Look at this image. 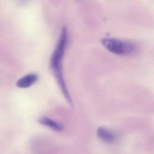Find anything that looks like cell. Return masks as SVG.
I'll list each match as a JSON object with an SVG mask.
<instances>
[{
	"label": "cell",
	"mask_w": 154,
	"mask_h": 154,
	"mask_svg": "<svg viewBox=\"0 0 154 154\" xmlns=\"http://www.w3.org/2000/svg\"><path fill=\"white\" fill-rule=\"evenodd\" d=\"M68 39V30L67 28L64 26L62 28L59 39L51 59V66L58 82H62L64 81L61 71V62Z\"/></svg>",
	"instance_id": "cell-1"
},
{
	"label": "cell",
	"mask_w": 154,
	"mask_h": 154,
	"mask_svg": "<svg viewBox=\"0 0 154 154\" xmlns=\"http://www.w3.org/2000/svg\"><path fill=\"white\" fill-rule=\"evenodd\" d=\"M101 43L108 51L119 56H129L137 51L138 46L131 41L121 40L113 38H104Z\"/></svg>",
	"instance_id": "cell-2"
},
{
	"label": "cell",
	"mask_w": 154,
	"mask_h": 154,
	"mask_svg": "<svg viewBox=\"0 0 154 154\" xmlns=\"http://www.w3.org/2000/svg\"><path fill=\"white\" fill-rule=\"evenodd\" d=\"M97 136L100 140L108 143H112L115 140V134L109 129L102 127L98 129Z\"/></svg>",
	"instance_id": "cell-3"
},
{
	"label": "cell",
	"mask_w": 154,
	"mask_h": 154,
	"mask_svg": "<svg viewBox=\"0 0 154 154\" xmlns=\"http://www.w3.org/2000/svg\"><path fill=\"white\" fill-rule=\"evenodd\" d=\"M38 79V76L35 74H29L20 79L17 81L16 85L20 88H28L30 87Z\"/></svg>",
	"instance_id": "cell-4"
},
{
	"label": "cell",
	"mask_w": 154,
	"mask_h": 154,
	"mask_svg": "<svg viewBox=\"0 0 154 154\" xmlns=\"http://www.w3.org/2000/svg\"><path fill=\"white\" fill-rule=\"evenodd\" d=\"M39 122L57 132H61L63 129V126L61 124L45 117L40 119Z\"/></svg>",
	"instance_id": "cell-5"
}]
</instances>
